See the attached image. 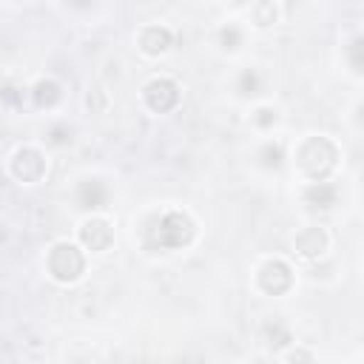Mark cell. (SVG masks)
<instances>
[{"mask_svg": "<svg viewBox=\"0 0 364 364\" xmlns=\"http://www.w3.org/2000/svg\"><path fill=\"white\" fill-rule=\"evenodd\" d=\"M341 156L344 151L330 134H301L296 142L287 145V168L299 182L336 179Z\"/></svg>", "mask_w": 364, "mask_h": 364, "instance_id": "6da1fadb", "label": "cell"}, {"mask_svg": "<svg viewBox=\"0 0 364 364\" xmlns=\"http://www.w3.org/2000/svg\"><path fill=\"white\" fill-rule=\"evenodd\" d=\"M145 245L148 247H156V250H168V253H176V250H185L196 242L199 236V222L191 216V210L185 208H176V205H168L162 210H156L145 228Z\"/></svg>", "mask_w": 364, "mask_h": 364, "instance_id": "7a4b0ae2", "label": "cell"}, {"mask_svg": "<svg viewBox=\"0 0 364 364\" xmlns=\"http://www.w3.org/2000/svg\"><path fill=\"white\" fill-rule=\"evenodd\" d=\"M225 3H230L233 9H247V6L253 3V0H225Z\"/></svg>", "mask_w": 364, "mask_h": 364, "instance_id": "603a6c76", "label": "cell"}, {"mask_svg": "<svg viewBox=\"0 0 364 364\" xmlns=\"http://www.w3.org/2000/svg\"><path fill=\"white\" fill-rule=\"evenodd\" d=\"M26 97L31 102L34 111H46V114H54L63 108L65 102V85L60 77L54 74H40L34 77L28 85H26Z\"/></svg>", "mask_w": 364, "mask_h": 364, "instance_id": "7c38bea8", "label": "cell"}, {"mask_svg": "<svg viewBox=\"0 0 364 364\" xmlns=\"http://www.w3.org/2000/svg\"><path fill=\"white\" fill-rule=\"evenodd\" d=\"M282 20V9H279V0H253L247 6V26L250 28H273L276 23Z\"/></svg>", "mask_w": 364, "mask_h": 364, "instance_id": "e0dca14e", "label": "cell"}, {"mask_svg": "<svg viewBox=\"0 0 364 364\" xmlns=\"http://www.w3.org/2000/svg\"><path fill=\"white\" fill-rule=\"evenodd\" d=\"M299 282V270L296 264L282 256V253H267L262 256L253 270H250V287L253 293H259L262 299H284L293 293Z\"/></svg>", "mask_w": 364, "mask_h": 364, "instance_id": "3957f363", "label": "cell"}, {"mask_svg": "<svg viewBox=\"0 0 364 364\" xmlns=\"http://www.w3.org/2000/svg\"><path fill=\"white\" fill-rule=\"evenodd\" d=\"M43 270H46V276L54 284L71 287V284H77L85 276V270H88V253L77 245V239H54L46 247Z\"/></svg>", "mask_w": 364, "mask_h": 364, "instance_id": "277c9868", "label": "cell"}, {"mask_svg": "<svg viewBox=\"0 0 364 364\" xmlns=\"http://www.w3.org/2000/svg\"><path fill=\"white\" fill-rule=\"evenodd\" d=\"M267 82H270V74L264 71V65L245 63V65L236 68V74L230 80V94L239 102H259L267 91Z\"/></svg>", "mask_w": 364, "mask_h": 364, "instance_id": "8fae6325", "label": "cell"}, {"mask_svg": "<svg viewBox=\"0 0 364 364\" xmlns=\"http://www.w3.org/2000/svg\"><path fill=\"white\" fill-rule=\"evenodd\" d=\"M247 40H250V26H247L245 20H239V17L222 20V23L213 28V34H210L213 48H216L219 54H225V57L242 54L245 46H247Z\"/></svg>", "mask_w": 364, "mask_h": 364, "instance_id": "5bb4252c", "label": "cell"}, {"mask_svg": "<svg viewBox=\"0 0 364 364\" xmlns=\"http://www.w3.org/2000/svg\"><path fill=\"white\" fill-rule=\"evenodd\" d=\"M48 168H51V156H48V148L43 142H20L6 156V173L17 185H28L31 188V185L46 182Z\"/></svg>", "mask_w": 364, "mask_h": 364, "instance_id": "5b68a950", "label": "cell"}, {"mask_svg": "<svg viewBox=\"0 0 364 364\" xmlns=\"http://www.w3.org/2000/svg\"><path fill=\"white\" fill-rule=\"evenodd\" d=\"M139 100L151 114H171L182 102V85L171 74H154L151 80L142 82Z\"/></svg>", "mask_w": 364, "mask_h": 364, "instance_id": "52a82bcc", "label": "cell"}, {"mask_svg": "<svg viewBox=\"0 0 364 364\" xmlns=\"http://www.w3.org/2000/svg\"><path fill=\"white\" fill-rule=\"evenodd\" d=\"M287 145L282 136L276 134H267V136H259L256 148H253V168L262 171L264 176H276L287 168Z\"/></svg>", "mask_w": 364, "mask_h": 364, "instance_id": "4fadbf2b", "label": "cell"}, {"mask_svg": "<svg viewBox=\"0 0 364 364\" xmlns=\"http://www.w3.org/2000/svg\"><path fill=\"white\" fill-rule=\"evenodd\" d=\"M341 54H344V65H347L350 77L358 80L361 77V34L358 31L350 34V40L341 46Z\"/></svg>", "mask_w": 364, "mask_h": 364, "instance_id": "ffe728a7", "label": "cell"}, {"mask_svg": "<svg viewBox=\"0 0 364 364\" xmlns=\"http://www.w3.org/2000/svg\"><path fill=\"white\" fill-rule=\"evenodd\" d=\"M71 196L82 213H105L111 202V182L100 173H85L74 182Z\"/></svg>", "mask_w": 364, "mask_h": 364, "instance_id": "9c48e42d", "label": "cell"}, {"mask_svg": "<svg viewBox=\"0 0 364 364\" xmlns=\"http://www.w3.org/2000/svg\"><path fill=\"white\" fill-rule=\"evenodd\" d=\"M9 3H26V0H9Z\"/></svg>", "mask_w": 364, "mask_h": 364, "instance_id": "cb8c5ba5", "label": "cell"}, {"mask_svg": "<svg viewBox=\"0 0 364 364\" xmlns=\"http://www.w3.org/2000/svg\"><path fill=\"white\" fill-rule=\"evenodd\" d=\"M176 43V31L168 23H145L134 34V46L145 60H159L165 57Z\"/></svg>", "mask_w": 364, "mask_h": 364, "instance_id": "30bf717a", "label": "cell"}, {"mask_svg": "<svg viewBox=\"0 0 364 364\" xmlns=\"http://www.w3.org/2000/svg\"><path fill=\"white\" fill-rule=\"evenodd\" d=\"M74 125L68 119H51L48 128H46V136H43V145L46 148H54V151H63L68 145H74Z\"/></svg>", "mask_w": 364, "mask_h": 364, "instance_id": "d6986e66", "label": "cell"}, {"mask_svg": "<svg viewBox=\"0 0 364 364\" xmlns=\"http://www.w3.org/2000/svg\"><path fill=\"white\" fill-rule=\"evenodd\" d=\"M74 239L77 245L88 253V256H100L108 253L114 247V222L105 213H82V219L74 228Z\"/></svg>", "mask_w": 364, "mask_h": 364, "instance_id": "8992f818", "label": "cell"}, {"mask_svg": "<svg viewBox=\"0 0 364 364\" xmlns=\"http://www.w3.org/2000/svg\"><path fill=\"white\" fill-rule=\"evenodd\" d=\"M330 247H333V236H330V230H327L321 222H307V225H301V228L293 233V239H290V253H293V259H299V262H304V264H313V262L324 259V256L330 253Z\"/></svg>", "mask_w": 364, "mask_h": 364, "instance_id": "ba28073f", "label": "cell"}, {"mask_svg": "<svg viewBox=\"0 0 364 364\" xmlns=\"http://www.w3.org/2000/svg\"><path fill=\"white\" fill-rule=\"evenodd\" d=\"M262 341L282 353L287 344H293V330H290L287 321H282V316H273L262 324Z\"/></svg>", "mask_w": 364, "mask_h": 364, "instance_id": "ac0fdd59", "label": "cell"}, {"mask_svg": "<svg viewBox=\"0 0 364 364\" xmlns=\"http://www.w3.org/2000/svg\"><path fill=\"white\" fill-rule=\"evenodd\" d=\"M299 196L301 205L310 213H327L338 205L341 199V185L336 179H321V182H299Z\"/></svg>", "mask_w": 364, "mask_h": 364, "instance_id": "9a60e30c", "label": "cell"}, {"mask_svg": "<svg viewBox=\"0 0 364 364\" xmlns=\"http://www.w3.org/2000/svg\"><path fill=\"white\" fill-rule=\"evenodd\" d=\"M68 9H74V11H85V9H91L94 6V0H63Z\"/></svg>", "mask_w": 364, "mask_h": 364, "instance_id": "7402d4cb", "label": "cell"}, {"mask_svg": "<svg viewBox=\"0 0 364 364\" xmlns=\"http://www.w3.org/2000/svg\"><path fill=\"white\" fill-rule=\"evenodd\" d=\"M279 358H282V361H316V353H313V350H304V347H299V344L293 341V344H287V347L279 353Z\"/></svg>", "mask_w": 364, "mask_h": 364, "instance_id": "44dd1931", "label": "cell"}, {"mask_svg": "<svg viewBox=\"0 0 364 364\" xmlns=\"http://www.w3.org/2000/svg\"><path fill=\"white\" fill-rule=\"evenodd\" d=\"M282 108L276 102H267V100H259L250 105V114H247V125L256 136H267V134H276V128L282 125Z\"/></svg>", "mask_w": 364, "mask_h": 364, "instance_id": "2e32d148", "label": "cell"}]
</instances>
